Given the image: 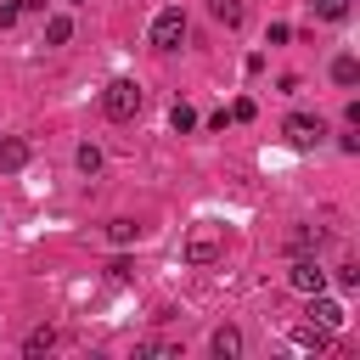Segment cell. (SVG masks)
Masks as SVG:
<instances>
[{"label":"cell","mask_w":360,"mask_h":360,"mask_svg":"<svg viewBox=\"0 0 360 360\" xmlns=\"http://www.w3.org/2000/svg\"><path fill=\"white\" fill-rule=\"evenodd\" d=\"M281 129H287V141H292V146H321V135H326V124H321V118H309V112H292Z\"/></svg>","instance_id":"5b68a950"},{"label":"cell","mask_w":360,"mask_h":360,"mask_svg":"<svg viewBox=\"0 0 360 360\" xmlns=\"http://www.w3.org/2000/svg\"><path fill=\"white\" fill-rule=\"evenodd\" d=\"M169 118H174V129H180V135H186V129H197V112H191L186 101H174V112H169Z\"/></svg>","instance_id":"9a60e30c"},{"label":"cell","mask_w":360,"mask_h":360,"mask_svg":"<svg viewBox=\"0 0 360 360\" xmlns=\"http://www.w3.org/2000/svg\"><path fill=\"white\" fill-rule=\"evenodd\" d=\"M135 231H141L135 219H112V225H107V236H112V242H135Z\"/></svg>","instance_id":"2e32d148"},{"label":"cell","mask_w":360,"mask_h":360,"mask_svg":"<svg viewBox=\"0 0 360 360\" xmlns=\"http://www.w3.org/2000/svg\"><path fill=\"white\" fill-rule=\"evenodd\" d=\"M287 281H292L298 292H326V270H321V264H315L309 253H298V259H292V270H287Z\"/></svg>","instance_id":"277c9868"},{"label":"cell","mask_w":360,"mask_h":360,"mask_svg":"<svg viewBox=\"0 0 360 360\" xmlns=\"http://www.w3.org/2000/svg\"><path fill=\"white\" fill-rule=\"evenodd\" d=\"M73 39V17H51L45 22V45H68Z\"/></svg>","instance_id":"30bf717a"},{"label":"cell","mask_w":360,"mask_h":360,"mask_svg":"<svg viewBox=\"0 0 360 360\" xmlns=\"http://www.w3.org/2000/svg\"><path fill=\"white\" fill-rule=\"evenodd\" d=\"M338 287L354 292V287H360V264H338Z\"/></svg>","instance_id":"ac0fdd59"},{"label":"cell","mask_w":360,"mask_h":360,"mask_svg":"<svg viewBox=\"0 0 360 360\" xmlns=\"http://www.w3.org/2000/svg\"><path fill=\"white\" fill-rule=\"evenodd\" d=\"M17 17H22V6H0V28H11Z\"/></svg>","instance_id":"44dd1931"},{"label":"cell","mask_w":360,"mask_h":360,"mask_svg":"<svg viewBox=\"0 0 360 360\" xmlns=\"http://www.w3.org/2000/svg\"><path fill=\"white\" fill-rule=\"evenodd\" d=\"M309 11L326 17V22H338V17H349V0H309Z\"/></svg>","instance_id":"5bb4252c"},{"label":"cell","mask_w":360,"mask_h":360,"mask_svg":"<svg viewBox=\"0 0 360 360\" xmlns=\"http://www.w3.org/2000/svg\"><path fill=\"white\" fill-rule=\"evenodd\" d=\"M253 112H259V107H253V101H248V96H242V101H236V107H231V118H236V124H248V118H253Z\"/></svg>","instance_id":"ffe728a7"},{"label":"cell","mask_w":360,"mask_h":360,"mask_svg":"<svg viewBox=\"0 0 360 360\" xmlns=\"http://www.w3.org/2000/svg\"><path fill=\"white\" fill-rule=\"evenodd\" d=\"M51 343H56V332H51V326H39V332H28V354H45Z\"/></svg>","instance_id":"e0dca14e"},{"label":"cell","mask_w":360,"mask_h":360,"mask_svg":"<svg viewBox=\"0 0 360 360\" xmlns=\"http://www.w3.org/2000/svg\"><path fill=\"white\" fill-rule=\"evenodd\" d=\"M79 169L96 174V169H101V152H96V146H79Z\"/></svg>","instance_id":"d6986e66"},{"label":"cell","mask_w":360,"mask_h":360,"mask_svg":"<svg viewBox=\"0 0 360 360\" xmlns=\"http://www.w3.org/2000/svg\"><path fill=\"white\" fill-rule=\"evenodd\" d=\"M180 39H186V17H180V6L158 11V22H152V45H158V51H180Z\"/></svg>","instance_id":"7a4b0ae2"},{"label":"cell","mask_w":360,"mask_h":360,"mask_svg":"<svg viewBox=\"0 0 360 360\" xmlns=\"http://www.w3.org/2000/svg\"><path fill=\"white\" fill-rule=\"evenodd\" d=\"M354 79H360V62L354 56H338L332 62V84H354Z\"/></svg>","instance_id":"4fadbf2b"},{"label":"cell","mask_w":360,"mask_h":360,"mask_svg":"<svg viewBox=\"0 0 360 360\" xmlns=\"http://www.w3.org/2000/svg\"><path fill=\"white\" fill-rule=\"evenodd\" d=\"M309 315H315V326H326V332H338V326L349 321V309H343L338 298H326V292H309Z\"/></svg>","instance_id":"8992f818"},{"label":"cell","mask_w":360,"mask_h":360,"mask_svg":"<svg viewBox=\"0 0 360 360\" xmlns=\"http://www.w3.org/2000/svg\"><path fill=\"white\" fill-rule=\"evenodd\" d=\"M292 338H298L304 349H326V343H332V332H326V326H315V321H309V326H298Z\"/></svg>","instance_id":"8fae6325"},{"label":"cell","mask_w":360,"mask_h":360,"mask_svg":"<svg viewBox=\"0 0 360 360\" xmlns=\"http://www.w3.org/2000/svg\"><path fill=\"white\" fill-rule=\"evenodd\" d=\"M101 112L118 118V124L135 118V112H141V84H135V79H112V84L101 90Z\"/></svg>","instance_id":"6da1fadb"},{"label":"cell","mask_w":360,"mask_h":360,"mask_svg":"<svg viewBox=\"0 0 360 360\" xmlns=\"http://www.w3.org/2000/svg\"><path fill=\"white\" fill-rule=\"evenodd\" d=\"M208 11H214L225 28H236V22H242V0H208Z\"/></svg>","instance_id":"7c38bea8"},{"label":"cell","mask_w":360,"mask_h":360,"mask_svg":"<svg viewBox=\"0 0 360 360\" xmlns=\"http://www.w3.org/2000/svg\"><path fill=\"white\" fill-rule=\"evenodd\" d=\"M214 354H219V360H236V354H242V332H236V326H214Z\"/></svg>","instance_id":"ba28073f"},{"label":"cell","mask_w":360,"mask_h":360,"mask_svg":"<svg viewBox=\"0 0 360 360\" xmlns=\"http://www.w3.org/2000/svg\"><path fill=\"white\" fill-rule=\"evenodd\" d=\"M219 259V225H197L186 236V264H214Z\"/></svg>","instance_id":"3957f363"},{"label":"cell","mask_w":360,"mask_h":360,"mask_svg":"<svg viewBox=\"0 0 360 360\" xmlns=\"http://www.w3.org/2000/svg\"><path fill=\"white\" fill-rule=\"evenodd\" d=\"M287 242H292V253H321V248H326V231H321V225H298Z\"/></svg>","instance_id":"52a82bcc"},{"label":"cell","mask_w":360,"mask_h":360,"mask_svg":"<svg viewBox=\"0 0 360 360\" xmlns=\"http://www.w3.org/2000/svg\"><path fill=\"white\" fill-rule=\"evenodd\" d=\"M22 163H28V141H17V135H11V141H0V169H11V174H17Z\"/></svg>","instance_id":"9c48e42d"}]
</instances>
